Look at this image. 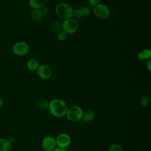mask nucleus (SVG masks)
I'll list each match as a JSON object with an SVG mask.
<instances>
[{"mask_svg":"<svg viewBox=\"0 0 151 151\" xmlns=\"http://www.w3.org/2000/svg\"><path fill=\"white\" fill-rule=\"evenodd\" d=\"M68 106L66 103L60 99L52 100L49 103L48 109L51 115L56 117H62L65 116Z\"/></svg>","mask_w":151,"mask_h":151,"instance_id":"obj_1","label":"nucleus"},{"mask_svg":"<svg viewBox=\"0 0 151 151\" xmlns=\"http://www.w3.org/2000/svg\"><path fill=\"white\" fill-rule=\"evenodd\" d=\"M54 11L57 17L64 20L73 17L74 9L66 2H60L56 5Z\"/></svg>","mask_w":151,"mask_h":151,"instance_id":"obj_2","label":"nucleus"},{"mask_svg":"<svg viewBox=\"0 0 151 151\" xmlns=\"http://www.w3.org/2000/svg\"><path fill=\"white\" fill-rule=\"evenodd\" d=\"M83 114V109L78 106L74 105L68 108L65 116L68 120L73 122H76L82 119Z\"/></svg>","mask_w":151,"mask_h":151,"instance_id":"obj_3","label":"nucleus"},{"mask_svg":"<svg viewBox=\"0 0 151 151\" xmlns=\"http://www.w3.org/2000/svg\"><path fill=\"white\" fill-rule=\"evenodd\" d=\"M61 28L63 31L67 34H72L77 31L78 28V24L77 21L73 18L66 19L62 22Z\"/></svg>","mask_w":151,"mask_h":151,"instance_id":"obj_4","label":"nucleus"},{"mask_svg":"<svg viewBox=\"0 0 151 151\" xmlns=\"http://www.w3.org/2000/svg\"><path fill=\"white\" fill-rule=\"evenodd\" d=\"M29 51L28 44L24 41H18L15 42L12 47V52L18 56H24Z\"/></svg>","mask_w":151,"mask_h":151,"instance_id":"obj_5","label":"nucleus"},{"mask_svg":"<svg viewBox=\"0 0 151 151\" xmlns=\"http://www.w3.org/2000/svg\"><path fill=\"white\" fill-rule=\"evenodd\" d=\"M93 12L96 17L101 19H107L110 15V11L109 7L103 4L100 3L94 6Z\"/></svg>","mask_w":151,"mask_h":151,"instance_id":"obj_6","label":"nucleus"},{"mask_svg":"<svg viewBox=\"0 0 151 151\" xmlns=\"http://www.w3.org/2000/svg\"><path fill=\"white\" fill-rule=\"evenodd\" d=\"M37 74L41 79L46 80L50 78L52 74L51 68L46 64L40 65L37 68Z\"/></svg>","mask_w":151,"mask_h":151,"instance_id":"obj_7","label":"nucleus"},{"mask_svg":"<svg viewBox=\"0 0 151 151\" xmlns=\"http://www.w3.org/2000/svg\"><path fill=\"white\" fill-rule=\"evenodd\" d=\"M57 147L61 148H67L71 143L70 136L65 133L59 134L55 138Z\"/></svg>","mask_w":151,"mask_h":151,"instance_id":"obj_8","label":"nucleus"},{"mask_svg":"<svg viewBox=\"0 0 151 151\" xmlns=\"http://www.w3.org/2000/svg\"><path fill=\"white\" fill-rule=\"evenodd\" d=\"M41 145L45 151H52L57 147L55 139L51 136H47L43 138Z\"/></svg>","mask_w":151,"mask_h":151,"instance_id":"obj_9","label":"nucleus"},{"mask_svg":"<svg viewBox=\"0 0 151 151\" xmlns=\"http://www.w3.org/2000/svg\"><path fill=\"white\" fill-rule=\"evenodd\" d=\"M48 0H28L29 6L32 9H39L45 5Z\"/></svg>","mask_w":151,"mask_h":151,"instance_id":"obj_10","label":"nucleus"},{"mask_svg":"<svg viewBox=\"0 0 151 151\" xmlns=\"http://www.w3.org/2000/svg\"><path fill=\"white\" fill-rule=\"evenodd\" d=\"M137 58L140 61H145L150 59L151 51L150 49L145 48L140 50L137 54Z\"/></svg>","mask_w":151,"mask_h":151,"instance_id":"obj_11","label":"nucleus"},{"mask_svg":"<svg viewBox=\"0 0 151 151\" xmlns=\"http://www.w3.org/2000/svg\"><path fill=\"white\" fill-rule=\"evenodd\" d=\"M94 116H95L94 113L91 110L88 109V110H86L85 111H83L81 119L83 120V122L86 123H88L92 121L94 119Z\"/></svg>","mask_w":151,"mask_h":151,"instance_id":"obj_12","label":"nucleus"},{"mask_svg":"<svg viewBox=\"0 0 151 151\" xmlns=\"http://www.w3.org/2000/svg\"><path fill=\"white\" fill-rule=\"evenodd\" d=\"M11 146V142L6 138H0V151H8Z\"/></svg>","mask_w":151,"mask_h":151,"instance_id":"obj_13","label":"nucleus"},{"mask_svg":"<svg viewBox=\"0 0 151 151\" xmlns=\"http://www.w3.org/2000/svg\"><path fill=\"white\" fill-rule=\"evenodd\" d=\"M26 65L27 68L30 71H36L38 68L40 64L37 60L35 58H31L27 61Z\"/></svg>","mask_w":151,"mask_h":151,"instance_id":"obj_14","label":"nucleus"},{"mask_svg":"<svg viewBox=\"0 0 151 151\" xmlns=\"http://www.w3.org/2000/svg\"><path fill=\"white\" fill-rule=\"evenodd\" d=\"M31 19L34 22H40L43 18V15L40 9H33L30 14Z\"/></svg>","mask_w":151,"mask_h":151,"instance_id":"obj_15","label":"nucleus"},{"mask_svg":"<svg viewBox=\"0 0 151 151\" xmlns=\"http://www.w3.org/2000/svg\"><path fill=\"white\" fill-rule=\"evenodd\" d=\"M150 101V97L148 96L145 95L141 97L140 99V104L143 107H146L148 105Z\"/></svg>","mask_w":151,"mask_h":151,"instance_id":"obj_16","label":"nucleus"},{"mask_svg":"<svg viewBox=\"0 0 151 151\" xmlns=\"http://www.w3.org/2000/svg\"><path fill=\"white\" fill-rule=\"evenodd\" d=\"M109 151H123V149L119 143H115L110 146Z\"/></svg>","mask_w":151,"mask_h":151,"instance_id":"obj_17","label":"nucleus"},{"mask_svg":"<svg viewBox=\"0 0 151 151\" xmlns=\"http://www.w3.org/2000/svg\"><path fill=\"white\" fill-rule=\"evenodd\" d=\"M61 28V24L58 21L54 22L51 26V31H52L54 32H58V31H60V29Z\"/></svg>","mask_w":151,"mask_h":151,"instance_id":"obj_18","label":"nucleus"},{"mask_svg":"<svg viewBox=\"0 0 151 151\" xmlns=\"http://www.w3.org/2000/svg\"><path fill=\"white\" fill-rule=\"evenodd\" d=\"M67 38V34L63 31H60L57 35V38L60 41H64Z\"/></svg>","mask_w":151,"mask_h":151,"instance_id":"obj_19","label":"nucleus"},{"mask_svg":"<svg viewBox=\"0 0 151 151\" xmlns=\"http://www.w3.org/2000/svg\"><path fill=\"white\" fill-rule=\"evenodd\" d=\"M48 103H48V101L47 100H40L38 102V107L41 109L44 110V109H46L47 108H48Z\"/></svg>","mask_w":151,"mask_h":151,"instance_id":"obj_20","label":"nucleus"},{"mask_svg":"<svg viewBox=\"0 0 151 151\" xmlns=\"http://www.w3.org/2000/svg\"><path fill=\"white\" fill-rule=\"evenodd\" d=\"M80 9L82 11V12L83 14V16L87 17L90 14V8L88 6H87L86 5H83L80 8Z\"/></svg>","mask_w":151,"mask_h":151,"instance_id":"obj_21","label":"nucleus"},{"mask_svg":"<svg viewBox=\"0 0 151 151\" xmlns=\"http://www.w3.org/2000/svg\"><path fill=\"white\" fill-rule=\"evenodd\" d=\"M73 17H74L76 18H80L83 17V14L80 8H77L76 9H74Z\"/></svg>","mask_w":151,"mask_h":151,"instance_id":"obj_22","label":"nucleus"},{"mask_svg":"<svg viewBox=\"0 0 151 151\" xmlns=\"http://www.w3.org/2000/svg\"><path fill=\"white\" fill-rule=\"evenodd\" d=\"M39 9L40 10L41 12L42 13V14L43 15H47V14H48V12H49V9H48V8L47 6H45V5L43 6L42 7H41V8L40 9Z\"/></svg>","mask_w":151,"mask_h":151,"instance_id":"obj_23","label":"nucleus"},{"mask_svg":"<svg viewBox=\"0 0 151 151\" xmlns=\"http://www.w3.org/2000/svg\"><path fill=\"white\" fill-rule=\"evenodd\" d=\"M88 1L90 5L93 6H95L96 5L100 4L101 0H88Z\"/></svg>","mask_w":151,"mask_h":151,"instance_id":"obj_24","label":"nucleus"},{"mask_svg":"<svg viewBox=\"0 0 151 151\" xmlns=\"http://www.w3.org/2000/svg\"><path fill=\"white\" fill-rule=\"evenodd\" d=\"M147 64H146V68L147 69V70L150 72L151 71V60L150 59L147 60Z\"/></svg>","mask_w":151,"mask_h":151,"instance_id":"obj_25","label":"nucleus"},{"mask_svg":"<svg viewBox=\"0 0 151 151\" xmlns=\"http://www.w3.org/2000/svg\"><path fill=\"white\" fill-rule=\"evenodd\" d=\"M52 151H68V150L64 148H61V147H57Z\"/></svg>","mask_w":151,"mask_h":151,"instance_id":"obj_26","label":"nucleus"},{"mask_svg":"<svg viewBox=\"0 0 151 151\" xmlns=\"http://www.w3.org/2000/svg\"><path fill=\"white\" fill-rule=\"evenodd\" d=\"M3 106V100L0 97V109Z\"/></svg>","mask_w":151,"mask_h":151,"instance_id":"obj_27","label":"nucleus"}]
</instances>
